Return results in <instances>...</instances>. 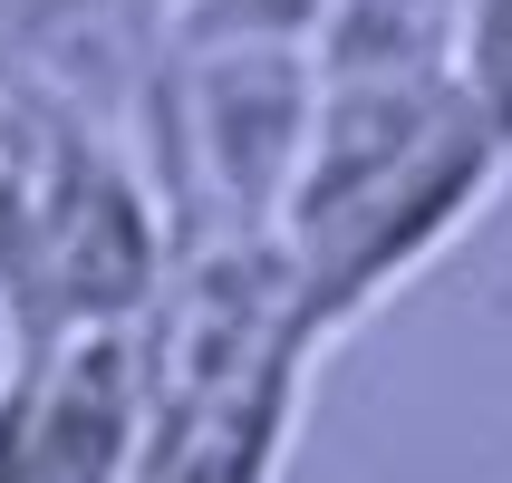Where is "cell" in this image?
Segmentation results:
<instances>
[{"label":"cell","mask_w":512,"mask_h":483,"mask_svg":"<svg viewBox=\"0 0 512 483\" xmlns=\"http://www.w3.org/2000/svg\"><path fill=\"white\" fill-rule=\"evenodd\" d=\"M445 78L474 97L512 136V0H455V39H445Z\"/></svg>","instance_id":"cell-5"},{"label":"cell","mask_w":512,"mask_h":483,"mask_svg":"<svg viewBox=\"0 0 512 483\" xmlns=\"http://www.w3.org/2000/svg\"><path fill=\"white\" fill-rule=\"evenodd\" d=\"M329 0H174L165 39L174 49H319Z\"/></svg>","instance_id":"cell-4"},{"label":"cell","mask_w":512,"mask_h":483,"mask_svg":"<svg viewBox=\"0 0 512 483\" xmlns=\"http://www.w3.org/2000/svg\"><path fill=\"white\" fill-rule=\"evenodd\" d=\"M310 116H319L310 49H174V39H155V68L136 97V165L165 213V242L281 232Z\"/></svg>","instance_id":"cell-3"},{"label":"cell","mask_w":512,"mask_h":483,"mask_svg":"<svg viewBox=\"0 0 512 483\" xmlns=\"http://www.w3.org/2000/svg\"><path fill=\"white\" fill-rule=\"evenodd\" d=\"M512 136L445 68L416 78H319V116L281 203V252L319 339L397 300L484 194L503 184Z\"/></svg>","instance_id":"cell-1"},{"label":"cell","mask_w":512,"mask_h":483,"mask_svg":"<svg viewBox=\"0 0 512 483\" xmlns=\"http://www.w3.org/2000/svg\"><path fill=\"white\" fill-rule=\"evenodd\" d=\"M136 10H145V20H155V29H165V10H174V0H136Z\"/></svg>","instance_id":"cell-6"},{"label":"cell","mask_w":512,"mask_h":483,"mask_svg":"<svg viewBox=\"0 0 512 483\" xmlns=\"http://www.w3.org/2000/svg\"><path fill=\"white\" fill-rule=\"evenodd\" d=\"M165 213L107 116L0 68V348L136 319L165 281Z\"/></svg>","instance_id":"cell-2"}]
</instances>
